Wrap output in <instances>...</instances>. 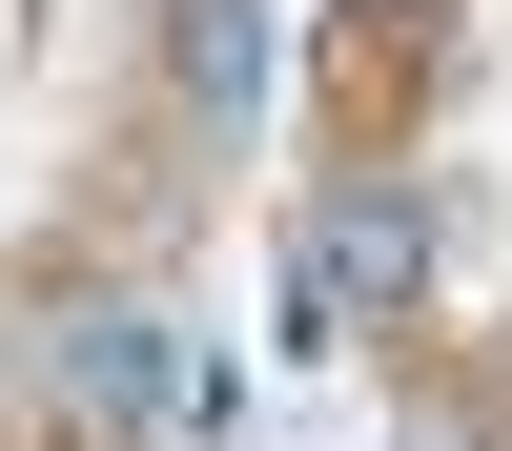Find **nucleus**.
<instances>
[{
    "label": "nucleus",
    "mask_w": 512,
    "mask_h": 451,
    "mask_svg": "<svg viewBox=\"0 0 512 451\" xmlns=\"http://www.w3.org/2000/svg\"><path fill=\"white\" fill-rule=\"evenodd\" d=\"M410 246H431V226H410V205H390V185H369V205H349V226H328V287H410Z\"/></svg>",
    "instance_id": "nucleus-2"
},
{
    "label": "nucleus",
    "mask_w": 512,
    "mask_h": 451,
    "mask_svg": "<svg viewBox=\"0 0 512 451\" xmlns=\"http://www.w3.org/2000/svg\"><path fill=\"white\" fill-rule=\"evenodd\" d=\"M164 62H185L205 103H246V82H267V0H164Z\"/></svg>",
    "instance_id": "nucleus-1"
}]
</instances>
